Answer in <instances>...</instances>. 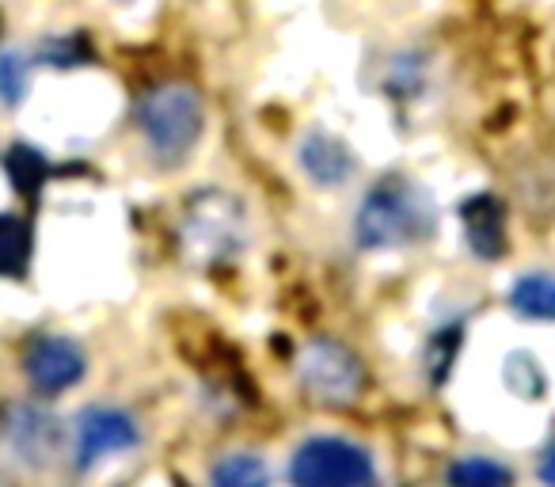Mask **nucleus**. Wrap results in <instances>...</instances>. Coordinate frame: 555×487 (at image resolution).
<instances>
[{
    "mask_svg": "<svg viewBox=\"0 0 555 487\" xmlns=\"http://www.w3.org/2000/svg\"><path fill=\"white\" fill-rule=\"evenodd\" d=\"M438 229V206L418 183L403 176H388L365 191L354 217V236L362 248H411L434 236Z\"/></svg>",
    "mask_w": 555,
    "mask_h": 487,
    "instance_id": "nucleus-1",
    "label": "nucleus"
},
{
    "mask_svg": "<svg viewBox=\"0 0 555 487\" xmlns=\"http://www.w3.org/2000/svg\"><path fill=\"white\" fill-rule=\"evenodd\" d=\"M179 256L198 271H217L247 248V209L229 191H198L179 214Z\"/></svg>",
    "mask_w": 555,
    "mask_h": 487,
    "instance_id": "nucleus-2",
    "label": "nucleus"
},
{
    "mask_svg": "<svg viewBox=\"0 0 555 487\" xmlns=\"http://www.w3.org/2000/svg\"><path fill=\"white\" fill-rule=\"evenodd\" d=\"M202 126H206L202 95L191 85H179V80L153 88L138 103V130L160 161H179V156L191 153L202 138Z\"/></svg>",
    "mask_w": 555,
    "mask_h": 487,
    "instance_id": "nucleus-3",
    "label": "nucleus"
},
{
    "mask_svg": "<svg viewBox=\"0 0 555 487\" xmlns=\"http://www.w3.org/2000/svg\"><path fill=\"white\" fill-rule=\"evenodd\" d=\"M297 381L317 403L327 408H347L365 393V366L347 343L339 339H312L297 355Z\"/></svg>",
    "mask_w": 555,
    "mask_h": 487,
    "instance_id": "nucleus-4",
    "label": "nucleus"
},
{
    "mask_svg": "<svg viewBox=\"0 0 555 487\" xmlns=\"http://www.w3.org/2000/svg\"><path fill=\"white\" fill-rule=\"evenodd\" d=\"M65 426L42 403H12L0 411V457L24 472H42L62 453Z\"/></svg>",
    "mask_w": 555,
    "mask_h": 487,
    "instance_id": "nucleus-5",
    "label": "nucleus"
},
{
    "mask_svg": "<svg viewBox=\"0 0 555 487\" xmlns=\"http://www.w3.org/2000/svg\"><path fill=\"white\" fill-rule=\"evenodd\" d=\"M294 487H370L373 461L347 438H309L289 464Z\"/></svg>",
    "mask_w": 555,
    "mask_h": 487,
    "instance_id": "nucleus-6",
    "label": "nucleus"
},
{
    "mask_svg": "<svg viewBox=\"0 0 555 487\" xmlns=\"http://www.w3.org/2000/svg\"><path fill=\"white\" fill-rule=\"evenodd\" d=\"M141 441L133 415L122 408H88L77 419V469H92L107 453H122Z\"/></svg>",
    "mask_w": 555,
    "mask_h": 487,
    "instance_id": "nucleus-7",
    "label": "nucleus"
},
{
    "mask_svg": "<svg viewBox=\"0 0 555 487\" xmlns=\"http://www.w3.org/2000/svg\"><path fill=\"white\" fill-rule=\"evenodd\" d=\"M85 350L77 347L65 335H42L27 347L24 355V373L39 393H62V388H73L80 377H85Z\"/></svg>",
    "mask_w": 555,
    "mask_h": 487,
    "instance_id": "nucleus-8",
    "label": "nucleus"
},
{
    "mask_svg": "<svg viewBox=\"0 0 555 487\" xmlns=\"http://www.w3.org/2000/svg\"><path fill=\"white\" fill-rule=\"evenodd\" d=\"M464 240L479 259H502L506 256V214L494 194H472L461 206Z\"/></svg>",
    "mask_w": 555,
    "mask_h": 487,
    "instance_id": "nucleus-9",
    "label": "nucleus"
},
{
    "mask_svg": "<svg viewBox=\"0 0 555 487\" xmlns=\"http://www.w3.org/2000/svg\"><path fill=\"white\" fill-rule=\"evenodd\" d=\"M301 168L309 171V179H317L320 187H339L354 176V153L347 141L332 138L324 130H312L301 141Z\"/></svg>",
    "mask_w": 555,
    "mask_h": 487,
    "instance_id": "nucleus-10",
    "label": "nucleus"
},
{
    "mask_svg": "<svg viewBox=\"0 0 555 487\" xmlns=\"http://www.w3.org/2000/svg\"><path fill=\"white\" fill-rule=\"evenodd\" d=\"M35 236L20 214H0V279H24L31 267Z\"/></svg>",
    "mask_w": 555,
    "mask_h": 487,
    "instance_id": "nucleus-11",
    "label": "nucleus"
},
{
    "mask_svg": "<svg viewBox=\"0 0 555 487\" xmlns=\"http://www.w3.org/2000/svg\"><path fill=\"white\" fill-rule=\"evenodd\" d=\"M4 171H9L16 194H24V198H39V191L47 187V179L54 168H50V161H47L42 149L12 145L9 153H4Z\"/></svg>",
    "mask_w": 555,
    "mask_h": 487,
    "instance_id": "nucleus-12",
    "label": "nucleus"
},
{
    "mask_svg": "<svg viewBox=\"0 0 555 487\" xmlns=\"http://www.w3.org/2000/svg\"><path fill=\"white\" fill-rule=\"evenodd\" d=\"M509 305L529 320H555V279L552 274H525L509 290Z\"/></svg>",
    "mask_w": 555,
    "mask_h": 487,
    "instance_id": "nucleus-13",
    "label": "nucleus"
},
{
    "mask_svg": "<svg viewBox=\"0 0 555 487\" xmlns=\"http://www.w3.org/2000/svg\"><path fill=\"white\" fill-rule=\"evenodd\" d=\"M449 487H514V476L491 457H461L449 464Z\"/></svg>",
    "mask_w": 555,
    "mask_h": 487,
    "instance_id": "nucleus-14",
    "label": "nucleus"
},
{
    "mask_svg": "<svg viewBox=\"0 0 555 487\" xmlns=\"http://www.w3.org/2000/svg\"><path fill=\"white\" fill-rule=\"evenodd\" d=\"M39 57L42 65H54V69H77V65H88L95 57L92 42L88 35L73 31V35H54V39H42L39 47Z\"/></svg>",
    "mask_w": 555,
    "mask_h": 487,
    "instance_id": "nucleus-15",
    "label": "nucleus"
},
{
    "mask_svg": "<svg viewBox=\"0 0 555 487\" xmlns=\"http://www.w3.org/2000/svg\"><path fill=\"white\" fill-rule=\"evenodd\" d=\"M209 487H267V464L251 453H229L214 469Z\"/></svg>",
    "mask_w": 555,
    "mask_h": 487,
    "instance_id": "nucleus-16",
    "label": "nucleus"
},
{
    "mask_svg": "<svg viewBox=\"0 0 555 487\" xmlns=\"http://www.w3.org/2000/svg\"><path fill=\"white\" fill-rule=\"evenodd\" d=\"M426 57L423 54H411V50H403V54H396L392 62H388V73H385V88L388 95H418L426 88Z\"/></svg>",
    "mask_w": 555,
    "mask_h": 487,
    "instance_id": "nucleus-17",
    "label": "nucleus"
},
{
    "mask_svg": "<svg viewBox=\"0 0 555 487\" xmlns=\"http://www.w3.org/2000/svg\"><path fill=\"white\" fill-rule=\"evenodd\" d=\"M27 77H31V62L24 54H4L0 57V100L4 103H20L27 92Z\"/></svg>",
    "mask_w": 555,
    "mask_h": 487,
    "instance_id": "nucleus-18",
    "label": "nucleus"
},
{
    "mask_svg": "<svg viewBox=\"0 0 555 487\" xmlns=\"http://www.w3.org/2000/svg\"><path fill=\"white\" fill-rule=\"evenodd\" d=\"M461 343H464V328H446V332H438L430 339V358H426V362H430L434 381H446V373H449V366H453Z\"/></svg>",
    "mask_w": 555,
    "mask_h": 487,
    "instance_id": "nucleus-19",
    "label": "nucleus"
},
{
    "mask_svg": "<svg viewBox=\"0 0 555 487\" xmlns=\"http://www.w3.org/2000/svg\"><path fill=\"white\" fill-rule=\"evenodd\" d=\"M540 479H544L547 487H555V449H547V457L540 461Z\"/></svg>",
    "mask_w": 555,
    "mask_h": 487,
    "instance_id": "nucleus-20",
    "label": "nucleus"
}]
</instances>
